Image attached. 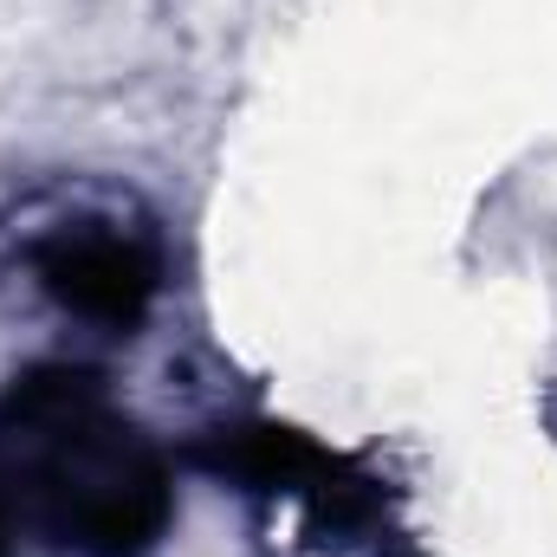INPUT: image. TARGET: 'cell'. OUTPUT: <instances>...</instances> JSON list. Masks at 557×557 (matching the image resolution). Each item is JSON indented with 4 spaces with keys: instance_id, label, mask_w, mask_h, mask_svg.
Instances as JSON below:
<instances>
[{
    "instance_id": "obj_1",
    "label": "cell",
    "mask_w": 557,
    "mask_h": 557,
    "mask_svg": "<svg viewBox=\"0 0 557 557\" xmlns=\"http://www.w3.org/2000/svg\"><path fill=\"white\" fill-rule=\"evenodd\" d=\"M0 506L65 557H149L175 525V467L78 363L0 396Z\"/></svg>"
},
{
    "instance_id": "obj_2",
    "label": "cell",
    "mask_w": 557,
    "mask_h": 557,
    "mask_svg": "<svg viewBox=\"0 0 557 557\" xmlns=\"http://www.w3.org/2000/svg\"><path fill=\"white\" fill-rule=\"evenodd\" d=\"M195 460L240 486V493H267L298 506L311 525L337 532V539H363V545H389L396 519H389V493L383 480H370L363 467H350L344 454L318 447L298 428L278 421H234V428H208L195 441Z\"/></svg>"
},
{
    "instance_id": "obj_3",
    "label": "cell",
    "mask_w": 557,
    "mask_h": 557,
    "mask_svg": "<svg viewBox=\"0 0 557 557\" xmlns=\"http://www.w3.org/2000/svg\"><path fill=\"white\" fill-rule=\"evenodd\" d=\"M33 285L65 318L131 337L162 298V260L117 221H65L33 247Z\"/></svg>"
}]
</instances>
